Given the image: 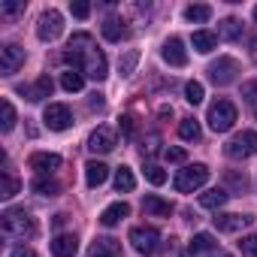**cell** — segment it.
<instances>
[{"label": "cell", "mask_w": 257, "mask_h": 257, "mask_svg": "<svg viewBox=\"0 0 257 257\" xmlns=\"http://www.w3.org/2000/svg\"><path fill=\"white\" fill-rule=\"evenodd\" d=\"M64 61L76 64L79 73L88 76V79H94V82H100V79L109 76L106 55H103L100 49H94V40H91L88 34H76V37L70 40V46H67V52H64Z\"/></svg>", "instance_id": "1"}, {"label": "cell", "mask_w": 257, "mask_h": 257, "mask_svg": "<svg viewBox=\"0 0 257 257\" xmlns=\"http://www.w3.org/2000/svg\"><path fill=\"white\" fill-rule=\"evenodd\" d=\"M0 227H4V236H10V239H31V236H37V221L25 209H7L4 215H0Z\"/></svg>", "instance_id": "2"}, {"label": "cell", "mask_w": 257, "mask_h": 257, "mask_svg": "<svg viewBox=\"0 0 257 257\" xmlns=\"http://www.w3.org/2000/svg\"><path fill=\"white\" fill-rule=\"evenodd\" d=\"M209 127L215 134H227L230 127L236 124V106L230 103V100H215L212 106H209Z\"/></svg>", "instance_id": "3"}, {"label": "cell", "mask_w": 257, "mask_h": 257, "mask_svg": "<svg viewBox=\"0 0 257 257\" xmlns=\"http://www.w3.org/2000/svg\"><path fill=\"white\" fill-rule=\"evenodd\" d=\"M206 182H209V167H206V164H191V167L179 170V176H176V191L191 194V191L203 188Z\"/></svg>", "instance_id": "4"}, {"label": "cell", "mask_w": 257, "mask_h": 257, "mask_svg": "<svg viewBox=\"0 0 257 257\" xmlns=\"http://www.w3.org/2000/svg\"><path fill=\"white\" fill-rule=\"evenodd\" d=\"M224 152H227V158H233V161H245V158L257 155V131H242V134H236V137L224 146Z\"/></svg>", "instance_id": "5"}, {"label": "cell", "mask_w": 257, "mask_h": 257, "mask_svg": "<svg viewBox=\"0 0 257 257\" xmlns=\"http://www.w3.org/2000/svg\"><path fill=\"white\" fill-rule=\"evenodd\" d=\"M61 31H64V16H61L58 10H46V13L40 16L37 37H40L43 43H55V40L61 37Z\"/></svg>", "instance_id": "6"}, {"label": "cell", "mask_w": 257, "mask_h": 257, "mask_svg": "<svg viewBox=\"0 0 257 257\" xmlns=\"http://www.w3.org/2000/svg\"><path fill=\"white\" fill-rule=\"evenodd\" d=\"M43 121H46L49 131L61 134V131H67V127H73V112L64 103H49L46 112H43Z\"/></svg>", "instance_id": "7"}, {"label": "cell", "mask_w": 257, "mask_h": 257, "mask_svg": "<svg viewBox=\"0 0 257 257\" xmlns=\"http://www.w3.org/2000/svg\"><path fill=\"white\" fill-rule=\"evenodd\" d=\"M131 245L140 251V254H155L158 245H161V233L155 227H134L131 230Z\"/></svg>", "instance_id": "8"}, {"label": "cell", "mask_w": 257, "mask_h": 257, "mask_svg": "<svg viewBox=\"0 0 257 257\" xmlns=\"http://www.w3.org/2000/svg\"><path fill=\"white\" fill-rule=\"evenodd\" d=\"M236 73H239L236 58H218L215 64H209V79H212L215 85H230V82L236 79Z\"/></svg>", "instance_id": "9"}, {"label": "cell", "mask_w": 257, "mask_h": 257, "mask_svg": "<svg viewBox=\"0 0 257 257\" xmlns=\"http://www.w3.org/2000/svg\"><path fill=\"white\" fill-rule=\"evenodd\" d=\"M22 64H25V49L22 46L10 43V46L0 49V70H4V76H13Z\"/></svg>", "instance_id": "10"}, {"label": "cell", "mask_w": 257, "mask_h": 257, "mask_svg": "<svg viewBox=\"0 0 257 257\" xmlns=\"http://www.w3.org/2000/svg\"><path fill=\"white\" fill-rule=\"evenodd\" d=\"M88 149L97 155H106V152H112L115 149V131H112V127H97V131L88 137Z\"/></svg>", "instance_id": "11"}, {"label": "cell", "mask_w": 257, "mask_h": 257, "mask_svg": "<svg viewBox=\"0 0 257 257\" xmlns=\"http://www.w3.org/2000/svg\"><path fill=\"white\" fill-rule=\"evenodd\" d=\"M164 61L170 64V67H185L188 64V52H185V43L179 40V37H170L167 43H164Z\"/></svg>", "instance_id": "12"}, {"label": "cell", "mask_w": 257, "mask_h": 257, "mask_svg": "<svg viewBox=\"0 0 257 257\" xmlns=\"http://www.w3.org/2000/svg\"><path fill=\"white\" fill-rule=\"evenodd\" d=\"M28 167H31V170H37L40 176H49V173L61 170V155H52V152H37V155H31Z\"/></svg>", "instance_id": "13"}, {"label": "cell", "mask_w": 257, "mask_h": 257, "mask_svg": "<svg viewBox=\"0 0 257 257\" xmlns=\"http://www.w3.org/2000/svg\"><path fill=\"white\" fill-rule=\"evenodd\" d=\"M76 251H79L76 233H58V236L52 239V254H55V257H76Z\"/></svg>", "instance_id": "14"}, {"label": "cell", "mask_w": 257, "mask_h": 257, "mask_svg": "<svg viewBox=\"0 0 257 257\" xmlns=\"http://www.w3.org/2000/svg\"><path fill=\"white\" fill-rule=\"evenodd\" d=\"M215 221V227L221 230V233H239V230H245L254 218L251 215H218V218H212Z\"/></svg>", "instance_id": "15"}, {"label": "cell", "mask_w": 257, "mask_h": 257, "mask_svg": "<svg viewBox=\"0 0 257 257\" xmlns=\"http://www.w3.org/2000/svg\"><path fill=\"white\" fill-rule=\"evenodd\" d=\"M88 257H121V242L118 239H109V236L94 239L91 248H88Z\"/></svg>", "instance_id": "16"}, {"label": "cell", "mask_w": 257, "mask_h": 257, "mask_svg": "<svg viewBox=\"0 0 257 257\" xmlns=\"http://www.w3.org/2000/svg\"><path fill=\"white\" fill-rule=\"evenodd\" d=\"M106 179H109V167L103 161H88L85 164V182H88V188H100Z\"/></svg>", "instance_id": "17"}, {"label": "cell", "mask_w": 257, "mask_h": 257, "mask_svg": "<svg viewBox=\"0 0 257 257\" xmlns=\"http://www.w3.org/2000/svg\"><path fill=\"white\" fill-rule=\"evenodd\" d=\"M143 212H146V215H155V218H170V215H173V203H170V200H161V197H155V194H149V197L143 200Z\"/></svg>", "instance_id": "18"}, {"label": "cell", "mask_w": 257, "mask_h": 257, "mask_svg": "<svg viewBox=\"0 0 257 257\" xmlns=\"http://www.w3.org/2000/svg\"><path fill=\"white\" fill-rule=\"evenodd\" d=\"M127 215H131V206H127V203H112V206H106V209L100 212V224H103V227H115V224L124 221Z\"/></svg>", "instance_id": "19"}, {"label": "cell", "mask_w": 257, "mask_h": 257, "mask_svg": "<svg viewBox=\"0 0 257 257\" xmlns=\"http://www.w3.org/2000/svg\"><path fill=\"white\" fill-rule=\"evenodd\" d=\"M52 88H55L52 79H49V76H40L31 88H22V94H28V100H34V103H40V100H46V97L52 94Z\"/></svg>", "instance_id": "20"}, {"label": "cell", "mask_w": 257, "mask_h": 257, "mask_svg": "<svg viewBox=\"0 0 257 257\" xmlns=\"http://www.w3.org/2000/svg\"><path fill=\"white\" fill-rule=\"evenodd\" d=\"M103 37H106L109 43H121V40L127 37V25H124L121 19H106V22H103Z\"/></svg>", "instance_id": "21"}, {"label": "cell", "mask_w": 257, "mask_h": 257, "mask_svg": "<svg viewBox=\"0 0 257 257\" xmlns=\"http://www.w3.org/2000/svg\"><path fill=\"white\" fill-rule=\"evenodd\" d=\"M191 43H194V49H197L200 55H209V52L218 46V34H212V31H197Z\"/></svg>", "instance_id": "22"}, {"label": "cell", "mask_w": 257, "mask_h": 257, "mask_svg": "<svg viewBox=\"0 0 257 257\" xmlns=\"http://www.w3.org/2000/svg\"><path fill=\"white\" fill-rule=\"evenodd\" d=\"M215 248V236L212 233H197L191 242H188V254H206V251H212Z\"/></svg>", "instance_id": "23"}, {"label": "cell", "mask_w": 257, "mask_h": 257, "mask_svg": "<svg viewBox=\"0 0 257 257\" xmlns=\"http://www.w3.org/2000/svg\"><path fill=\"white\" fill-rule=\"evenodd\" d=\"M179 137H182L185 143H197V140L203 137L197 118H182V121H179Z\"/></svg>", "instance_id": "24"}, {"label": "cell", "mask_w": 257, "mask_h": 257, "mask_svg": "<svg viewBox=\"0 0 257 257\" xmlns=\"http://www.w3.org/2000/svg\"><path fill=\"white\" fill-rule=\"evenodd\" d=\"M227 191H221V188H212V191H206V194H200V206L203 209H221L224 203H227Z\"/></svg>", "instance_id": "25"}, {"label": "cell", "mask_w": 257, "mask_h": 257, "mask_svg": "<svg viewBox=\"0 0 257 257\" xmlns=\"http://www.w3.org/2000/svg\"><path fill=\"white\" fill-rule=\"evenodd\" d=\"M185 19L194 22V25H203V22L212 19V7H206V4H191V7L185 10Z\"/></svg>", "instance_id": "26"}, {"label": "cell", "mask_w": 257, "mask_h": 257, "mask_svg": "<svg viewBox=\"0 0 257 257\" xmlns=\"http://www.w3.org/2000/svg\"><path fill=\"white\" fill-rule=\"evenodd\" d=\"M82 85H85V76H82L79 70H67V73H61V88H64V91L76 94V91H82Z\"/></svg>", "instance_id": "27"}, {"label": "cell", "mask_w": 257, "mask_h": 257, "mask_svg": "<svg viewBox=\"0 0 257 257\" xmlns=\"http://www.w3.org/2000/svg\"><path fill=\"white\" fill-rule=\"evenodd\" d=\"M31 191L40 194V197H58L61 185H58L55 179H34V182H31Z\"/></svg>", "instance_id": "28"}, {"label": "cell", "mask_w": 257, "mask_h": 257, "mask_svg": "<svg viewBox=\"0 0 257 257\" xmlns=\"http://www.w3.org/2000/svg\"><path fill=\"white\" fill-rule=\"evenodd\" d=\"M115 188H118V191H134V188H137V176H134L131 167H118V173H115Z\"/></svg>", "instance_id": "29"}, {"label": "cell", "mask_w": 257, "mask_h": 257, "mask_svg": "<svg viewBox=\"0 0 257 257\" xmlns=\"http://www.w3.org/2000/svg\"><path fill=\"white\" fill-rule=\"evenodd\" d=\"M218 37H221V40H239V37H242V22H236V19H224L221 28H218Z\"/></svg>", "instance_id": "30"}, {"label": "cell", "mask_w": 257, "mask_h": 257, "mask_svg": "<svg viewBox=\"0 0 257 257\" xmlns=\"http://www.w3.org/2000/svg\"><path fill=\"white\" fill-rule=\"evenodd\" d=\"M19 179L13 176V170H4V191H0V197H4V200H10V197H16L19 194Z\"/></svg>", "instance_id": "31"}, {"label": "cell", "mask_w": 257, "mask_h": 257, "mask_svg": "<svg viewBox=\"0 0 257 257\" xmlns=\"http://www.w3.org/2000/svg\"><path fill=\"white\" fill-rule=\"evenodd\" d=\"M203 97H206V91H203L200 82H188V85H185V100H188L191 106H200Z\"/></svg>", "instance_id": "32"}, {"label": "cell", "mask_w": 257, "mask_h": 257, "mask_svg": "<svg viewBox=\"0 0 257 257\" xmlns=\"http://www.w3.org/2000/svg\"><path fill=\"white\" fill-rule=\"evenodd\" d=\"M0 109H4V124H0V131H4V134H10L13 127H16V109H13V103H10V100H4V103H0Z\"/></svg>", "instance_id": "33"}, {"label": "cell", "mask_w": 257, "mask_h": 257, "mask_svg": "<svg viewBox=\"0 0 257 257\" xmlns=\"http://www.w3.org/2000/svg\"><path fill=\"white\" fill-rule=\"evenodd\" d=\"M137 61H140V52L137 49H131L121 61H118V70H121V76H131L134 73V67H137Z\"/></svg>", "instance_id": "34"}, {"label": "cell", "mask_w": 257, "mask_h": 257, "mask_svg": "<svg viewBox=\"0 0 257 257\" xmlns=\"http://www.w3.org/2000/svg\"><path fill=\"white\" fill-rule=\"evenodd\" d=\"M242 97H245L248 109L257 115V82H245V85H242Z\"/></svg>", "instance_id": "35"}, {"label": "cell", "mask_w": 257, "mask_h": 257, "mask_svg": "<svg viewBox=\"0 0 257 257\" xmlns=\"http://www.w3.org/2000/svg\"><path fill=\"white\" fill-rule=\"evenodd\" d=\"M146 179H149L152 185H164V182H167V173H164L158 164H146Z\"/></svg>", "instance_id": "36"}, {"label": "cell", "mask_w": 257, "mask_h": 257, "mask_svg": "<svg viewBox=\"0 0 257 257\" xmlns=\"http://www.w3.org/2000/svg\"><path fill=\"white\" fill-rule=\"evenodd\" d=\"M19 13H25V0H7V4H0V16H19Z\"/></svg>", "instance_id": "37"}, {"label": "cell", "mask_w": 257, "mask_h": 257, "mask_svg": "<svg viewBox=\"0 0 257 257\" xmlns=\"http://www.w3.org/2000/svg\"><path fill=\"white\" fill-rule=\"evenodd\" d=\"M239 251H242V257H257V233L254 236H245L239 242Z\"/></svg>", "instance_id": "38"}, {"label": "cell", "mask_w": 257, "mask_h": 257, "mask_svg": "<svg viewBox=\"0 0 257 257\" xmlns=\"http://www.w3.org/2000/svg\"><path fill=\"white\" fill-rule=\"evenodd\" d=\"M70 10H73L76 19H88V16H91V4H85V0H76V4H70Z\"/></svg>", "instance_id": "39"}, {"label": "cell", "mask_w": 257, "mask_h": 257, "mask_svg": "<svg viewBox=\"0 0 257 257\" xmlns=\"http://www.w3.org/2000/svg\"><path fill=\"white\" fill-rule=\"evenodd\" d=\"M164 158H167L170 164H185V161H188L185 149H167V152H164Z\"/></svg>", "instance_id": "40"}, {"label": "cell", "mask_w": 257, "mask_h": 257, "mask_svg": "<svg viewBox=\"0 0 257 257\" xmlns=\"http://www.w3.org/2000/svg\"><path fill=\"white\" fill-rule=\"evenodd\" d=\"M121 134H124V140L134 137V118H121Z\"/></svg>", "instance_id": "41"}, {"label": "cell", "mask_w": 257, "mask_h": 257, "mask_svg": "<svg viewBox=\"0 0 257 257\" xmlns=\"http://www.w3.org/2000/svg\"><path fill=\"white\" fill-rule=\"evenodd\" d=\"M10 257H37V254H34L31 248H25V245H19V248H13V251H10Z\"/></svg>", "instance_id": "42"}, {"label": "cell", "mask_w": 257, "mask_h": 257, "mask_svg": "<svg viewBox=\"0 0 257 257\" xmlns=\"http://www.w3.org/2000/svg\"><path fill=\"white\" fill-rule=\"evenodd\" d=\"M91 109H103V97L100 94H91Z\"/></svg>", "instance_id": "43"}, {"label": "cell", "mask_w": 257, "mask_h": 257, "mask_svg": "<svg viewBox=\"0 0 257 257\" xmlns=\"http://www.w3.org/2000/svg\"><path fill=\"white\" fill-rule=\"evenodd\" d=\"M230 182H233L236 188H245V179H239V176H230Z\"/></svg>", "instance_id": "44"}, {"label": "cell", "mask_w": 257, "mask_h": 257, "mask_svg": "<svg viewBox=\"0 0 257 257\" xmlns=\"http://www.w3.org/2000/svg\"><path fill=\"white\" fill-rule=\"evenodd\" d=\"M251 58H254V64H257V37L251 40Z\"/></svg>", "instance_id": "45"}, {"label": "cell", "mask_w": 257, "mask_h": 257, "mask_svg": "<svg viewBox=\"0 0 257 257\" xmlns=\"http://www.w3.org/2000/svg\"><path fill=\"white\" fill-rule=\"evenodd\" d=\"M215 257H233V254H224V251H221V254H215Z\"/></svg>", "instance_id": "46"}, {"label": "cell", "mask_w": 257, "mask_h": 257, "mask_svg": "<svg viewBox=\"0 0 257 257\" xmlns=\"http://www.w3.org/2000/svg\"><path fill=\"white\" fill-rule=\"evenodd\" d=\"M254 22H257V7H254Z\"/></svg>", "instance_id": "47"}]
</instances>
